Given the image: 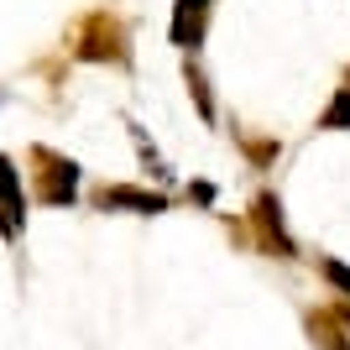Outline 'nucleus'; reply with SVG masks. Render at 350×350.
<instances>
[{"instance_id":"f257e3e1","label":"nucleus","mask_w":350,"mask_h":350,"mask_svg":"<svg viewBox=\"0 0 350 350\" xmlns=\"http://www.w3.org/2000/svg\"><path fill=\"white\" fill-rule=\"evenodd\" d=\"M37 157H42V204H73V193H79V162L73 157H58V152H47L37 146Z\"/></svg>"},{"instance_id":"f03ea898","label":"nucleus","mask_w":350,"mask_h":350,"mask_svg":"<svg viewBox=\"0 0 350 350\" xmlns=\"http://www.w3.org/2000/svg\"><path fill=\"white\" fill-rule=\"evenodd\" d=\"M209 11H215V0H178L173 5V42L193 53L209 31Z\"/></svg>"},{"instance_id":"7ed1b4c3","label":"nucleus","mask_w":350,"mask_h":350,"mask_svg":"<svg viewBox=\"0 0 350 350\" xmlns=\"http://www.w3.org/2000/svg\"><path fill=\"white\" fill-rule=\"evenodd\" d=\"M256 225H262V251H278V256H298V246H293L288 225H282V209H278V193H256Z\"/></svg>"},{"instance_id":"20e7f679","label":"nucleus","mask_w":350,"mask_h":350,"mask_svg":"<svg viewBox=\"0 0 350 350\" xmlns=\"http://www.w3.org/2000/svg\"><path fill=\"white\" fill-rule=\"evenodd\" d=\"M100 209H131V215H162V209H167V193H152V189H126V183H110V189H100Z\"/></svg>"},{"instance_id":"39448f33","label":"nucleus","mask_w":350,"mask_h":350,"mask_svg":"<svg viewBox=\"0 0 350 350\" xmlns=\"http://www.w3.org/2000/svg\"><path fill=\"white\" fill-rule=\"evenodd\" d=\"M0 209H5V219H11V230L27 225V193H21V178H16L11 157H0Z\"/></svg>"},{"instance_id":"423d86ee","label":"nucleus","mask_w":350,"mask_h":350,"mask_svg":"<svg viewBox=\"0 0 350 350\" xmlns=\"http://www.w3.org/2000/svg\"><path fill=\"white\" fill-rule=\"evenodd\" d=\"M304 329H308V340L319 350H350V335L340 329V319L335 314H308L304 319Z\"/></svg>"},{"instance_id":"0eeeda50","label":"nucleus","mask_w":350,"mask_h":350,"mask_svg":"<svg viewBox=\"0 0 350 350\" xmlns=\"http://www.w3.org/2000/svg\"><path fill=\"white\" fill-rule=\"evenodd\" d=\"M183 79H189L193 100H199V116L215 126V94H209V84H204V68H199V63H189V68H183Z\"/></svg>"},{"instance_id":"6e6552de","label":"nucleus","mask_w":350,"mask_h":350,"mask_svg":"<svg viewBox=\"0 0 350 350\" xmlns=\"http://www.w3.org/2000/svg\"><path fill=\"white\" fill-rule=\"evenodd\" d=\"M131 142H136V152H142V162H146V167H152V173L162 178V183H167V178H173V173H167V162L157 157V146H152V136H146L142 126H136V120H131Z\"/></svg>"},{"instance_id":"1a4fd4ad","label":"nucleus","mask_w":350,"mask_h":350,"mask_svg":"<svg viewBox=\"0 0 350 350\" xmlns=\"http://www.w3.org/2000/svg\"><path fill=\"white\" fill-rule=\"evenodd\" d=\"M324 131H350V89H340L324 110Z\"/></svg>"},{"instance_id":"9d476101","label":"nucleus","mask_w":350,"mask_h":350,"mask_svg":"<svg viewBox=\"0 0 350 350\" xmlns=\"http://www.w3.org/2000/svg\"><path fill=\"white\" fill-rule=\"evenodd\" d=\"M319 272H324V282H329V288H335L340 298L350 304V267H345V262H335V256H324V262H319Z\"/></svg>"},{"instance_id":"9b49d317","label":"nucleus","mask_w":350,"mask_h":350,"mask_svg":"<svg viewBox=\"0 0 350 350\" xmlns=\"http://www.w3.org/2000/svg\"><path fill=\"white\" fill-rule=\"evenodd\" d=\"M193 199H199V204H215V183H204V178H199V183H193Z\"/></svg>"},{"instance_id":"f8f14e48","label":"nucleus","mask_w":350,"mask_h":350,"mask_svg":"<svg viewBox=\"0 0 350 350\" xmlns=\"http://www.w3.org/2000/svg\"><path fill=\"white\" fill-rule=\"evenodd\" d=\"M335 319H340V329L350 335V304H340V308H335Z\"/></svg>"}]
</instances>
